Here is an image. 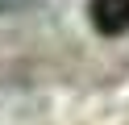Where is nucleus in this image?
Masks as SVG:
<instances>
[{"label":"nucleus","mask_w":129,"mask_h":125,"mask_svg":"<svg viewBox=\"0 0 129 125\" xmlns=\"http://www.w3.org/2000/svg\"><path fill=\"white\" fill-rule=\"evenodd\" d=\"M87 17H92V25L104 38H121L129 29V0H92Z\"/></svg>","instance_id":"obj_1"}]
</instances>
